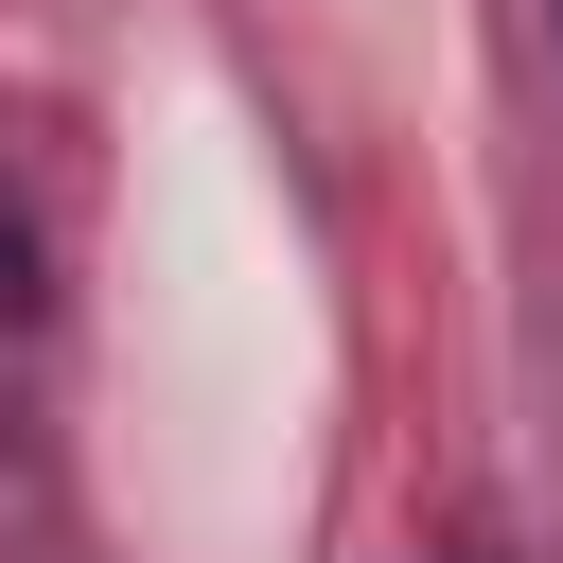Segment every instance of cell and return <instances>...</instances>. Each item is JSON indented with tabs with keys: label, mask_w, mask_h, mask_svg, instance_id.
Returning <instances> with one entry per match:
<instances>
[{
	"label": "cell",
	"mask_w": 563,
	"mask_h": 563,
	"mask_svg": "<svg viewBox=\"0 0 563 563\" xmlns=\"http://www.w3.org/2000/svg\"><path fill=\"white\" fill-rule=\"evenodd\" d=\"M53 282H35V211H0V317H35Z\"/></svg>",
	"instance_id": "6da1fadb"
}]
</instances>
